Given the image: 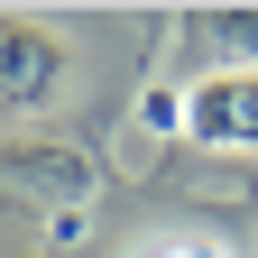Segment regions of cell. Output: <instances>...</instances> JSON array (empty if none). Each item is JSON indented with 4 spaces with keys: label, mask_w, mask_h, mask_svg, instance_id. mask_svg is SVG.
Returning a JSON list of instances; mask_svg holds the SVG:
<instances>
[{
    "label": "cell",
    "mask_w": 258,
    "mask_h": 258,
    "mask_svg": "<svg viewBox=\"0 0 258 258\" xmlns=\"http://www.w3.org/2000/svg\"><path fill=\"white\" fill-rule=\"evenodd\" d=\"M0 194L28 203V212H46L55 240H74L83 212H92V194H102V166H92L83 148H64V139H10L0 148Z\"/></svg>",
    "instance_id": "6da1fadb"
},
{
    "label": "cell",
    "mask_w": 258,
    "mask_h": 258,
    "mask_svg": "<svg viewBox=\"0 0 258 258\" xmlns=\"http://www.w3.org/2000/svg\"><path fill=\"white\" fill-rule=\"evenodd\" d=\"M64 74H74V46L46 19H0V111H46Z\"/></svg>",
    "instance_id": "7a4b0ae2"
},
{
    "label": "cell",
    "mask_w": 258,
    "mask_h": 258,
    "mask_svg": "<svg viewBox=\"0 0 258 258\" xmlns=\"http://www.w3.org/2000/svg\"><path fill=\"white\" fill-rule=\"evenodd\" d=\"M184 139L221 148V157L258 148V74H203V83H184Z\"/></svg>",
    "instance_id": "3957f363"
},
{
    "label": "cell",
    "mask_w": 258,
    "mask_h": 258,
    "mask_svg": "<svg viewBox=\"0 0 258 258\" xmlns=\"http://www.w3.org/2000/svg\"><path fill=\"white\" fill-rule=\"evenodd\" d=\"M194 37L221 46V74H258V10H194Z\"/></svg>",
    "instance_id": "277c9868"
},
{
    "label": "cell",
    "mask_w": 258,
    "mask_h": 258,
    "mask_svg": "<svg viewBox=\"0 0 258 258\" xmlns=\"http://www.w3.org/2000/svg\"><path fill=\"white\" fill-rule=\"evenodd\" d=\"M139 258H231L221 240H194V231H166V240H148Z\"/></svg>",
    "instance_id": "5b68a950"
},
{
    "label": "cell",
    "mask_w": 258,
    "mask_h": 258,
    "mask_svg": "<svg viewBox=\"0 0 258 258\" xmlns=\"http://www.w3.org/2000/svg\"><path fill=\"white\" fill-rule=\"evenodd\" d=\"M139 129H184V92H148V102H139Z\"/></svg>",
    "instance_id": "8992f818"
},
{
    "label": "cell",
    "mask_w": 258,
    "mask_h": 258,
    "mask_svg": "<svg viewBox=\"0 0 258 258\" xmlns=\"http://www.w3.org/2000/svg\"><path fill=\"white\" fill-rule=\"evenodd\" d=\"M10 258H37V249H10Z\"/></svg>",
    "instance_id": "52a82bcc"
}]
</instances>
